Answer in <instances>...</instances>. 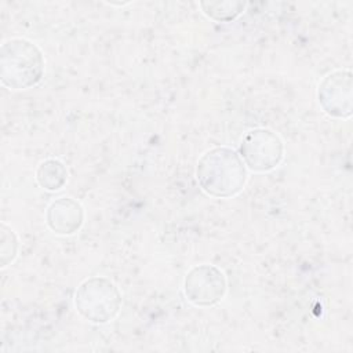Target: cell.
<instances>
[{
    "label": "cell",
    "mask_w": 353,
    "mask_h": 353,
    "mask_svg": "<svg viewBox=\"0 0 353 353\" xmlns=\"http://www.w3.org/2000/svg\"><path fill=\"white\" fill-rule=\"evenodd\" d=\"M76 310L95 324L112 321L121 307V292L108 277L94 276L84 280L74 294Z\"/></svg>",
    "instance_id": "3"
},
{
    "label": "cell",
    "mask_w": 353,
    "mask_h": 353,
    "mask_svg": "<svg viewBox=\"0 0 353 353\" xmlns=\"http://www.w3.org/2000/svg\"><path fill=\"white\" fill-rule=\"evenodd\" d=\"M68 179V170L61 160L47 159L41 161L36 170L37 183L50 192L59 190Z\"/></svg>",
    "instance_id": "8"
},
{
    "label": "cell",
    "mask_w": 353,
    "mask_h": 353,
    "mask_svg": "<svg viewBox=\"0 0 353 353\" xmlns=\"http://www.w3.org/2000/svg\"><path fill=\"white\" fill-rule=\"evenodd\" d=\"M44 55L30 40L12 37L0 48V80L11 90L34 87L44 74Z\"/></svg>",
    "instance_id": "2"
},
{
    "label": "cell",
    "mask_w": 353,
    "mask_h": 353,
    "mask_svg": "<svg viewBox=\"0 0 353 353\" xmlns=\"http://www.w3.org/2000/svg\"><path fill=\"white\" fill-rule=\"evenodd\" d=\"M352 88V72L349 69H338L328 73L317 88L320 106L331 117H350L353 109Z\"/></svg>",
    "instance_id": "6"
},
{
    "label": "cell",
    "mask_w": 353,
    "mask_h": 353,
    "mask_svg": "<svg viewBox=\"0 0 353 353\" xmlns=\"http://www.w3.org/2000/svg\"><path fill=\"white\" fill-rule=\"evenodd\" d=\"M240 157L251 171L268 172L281 163L284 143L272 130L255 128L241 138Z\"/></svg>",
    "instance_id": "4"
},
{
    "label": "cell",
    "mask_w": 353,
    "mask_h": 353,
    "mask_svg": "<svg viewBox=\"0 0 353 353\" xmlns=\"http://www.w3.org/2000/svg\"><path fill=\"white\" fill-rule=\"evenodd\" d=\"M48 228L62 236L76 233L84 221V211L81 204L72 197H59L52 201L46 214Z\"/></svg>",
    "instance_id": "7"
},
{
    "label": "cell",
    "mask_w": 353,
    "mask_h": 353,
    "mask_svg": "<svg viewBox=\"0 0 353 353\" xmlns=\"http://www.w3.org/2000/svg\"><path fill=\"white\" fill-rule=\"evenodd\" d=\"M226 277L214 265H197L192 268L183 281L186 299L196 306H212L226 292Z\"/></svg>",
    "instance_id": "5"
},
{
    "label": "cell",
    "mask_w": 353,
    "mask_h": 353,
    "mask_svg": "<svg viewBox=\"0 0 353 353\" xmlns=\"http://www.w3.org/2000/svg\"><path fill=\"white\" fill-rule=\"evenodd\" d=\"M244 1H201L200 7L203 12L216 21V22H229L237 18L245 8Z\"/></svg>",
    "instance_id": "9"
},
{
    "label": "cell",
    "mask_w": 353,
    "mask_h": 353,
    "mask_svg": "<svg viewBox=\"0 0 353 353\" xmlns=\"http://www.w3.org/2000/svg\"><path fill=\"white\" fill-rule=\"evenodd\" d=\"M19 240L15 232L7 226L4 222L1 223V237H0V261L1 268H6L8 263L14 262L18 255Z\"/></svg>",
    "instance_id": "10"
},
{
    "label": "cell",
    "mask_w": 353,
    "mask_h": 353,
    "mask_svg": "<svg viewBox=\"0 0 353 353\" xmlns=\"http://www.w3.org/2000/svg\"><path fill=\"white\" fill-rule=\"evenodd\" d=\"M196 176L200 188L208 196L229 199L244 189L247 168L234 149L216 146L199 159Z\"/></svg>",
    "instance_id": "1"
}]
</instances>
